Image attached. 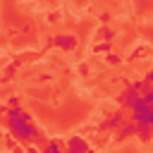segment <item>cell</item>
<instances>
[{"instance_id": "cell-5", "label": "cell", "mask_w": 153, "mask_h": 153, "mask_svg": "<svg viewBox=\"0 0 153 153\" xmlns=\"http://www.w3.org/2000/svg\"><path fill=\"white\" fill-rule=\"evenodd\" d=\"M55 45H60V48L69 50V48H74V45H76V38H74V36H57V38H55Z\"/></svg>"}, {"instance_id": "cell-2", "label": "cell", "mask_w": 153, "mask_h": 153, "mask_svg": "<svg viewBox=\"0 0 153 153\" xmlns=\"http://www.w3.org/2000/svg\"><path fill=\"white\" fill-rule=\"evenodd\" d=\"M131 122L134 124H153V108L148 105V103H143L141 98L134 103V108H131Z\"/></svg>"}, {"instance_id": "cell-4", "label": "cell", "mask_w": 153, "mask_h": 153, "mask_svg": "<svg viewBox=\"0 0 153 153\" xmlns=\"http://www.w3.org/2000/svg\"><path fill=\"white\" fill-rule=\"evenodd\" d=\"M120 100H122V103H124L127 108H134V103L139 100V93H136V91H134V88L129 86V88H127V91L122 93V98H120Z\"/></svg>"}, {"instance_id": "cell-8", "label": "cell", "mask_w": 153, "mask_h": 153, "mask_svg": "<svg viewBox=\"0 0 153 153\" xmlns=\"http://www.w3.org/2000/svg\"><path fill=\"white\" fill-rule=\"evenodd\" d=\"M136 134L141 139H151V124H136Z\"/></svg>"}, {"instance_id": "cell-10", "label": "cell", "mask_w": 153, "mask_h": 153, "mask_svg": "<svg viewBox=\"0 0 153 153\" xmlns=\"http://www.w3.org/2000/svg\"><path fill=\"white\" fill-rule=\"evenodd\" d=\"M139 98H141L143 103H148V105H151V103H153V91H151V88H143V93H141Z\"/></svg>"}, {"instance_id": "cell-11", "label": "cell", "mask_w": 153, "mask_h": 153, "mask_svg": "<svg viewBox=\"0 0 153 153\" xmlns=\"http://www.w3.org/2000/svg\"><path fill=\"white\" fill-rule=\"evenodd\" d=\"M131 88H134V91H141V88H146V81H134Z\"/></svg>"}, {"instance_id": "cell-7", "label": "cell", "mask_w": 153, "mask_h": 153, "mask_svg": "<svg viewBox=\"0 0 153 153\" xmlns=\"http://www.w3.org/2000/svg\"><path fill=\"white\" fill-rule=\"evenodd\" d=\"M131 134H136V124H134V122H129V124L120 127V131H117V136H120V139H127V136H131Z\"/></svg>"}, {"instance_id": "cell-14", "label": "cell", "mask_w": 153, "mask_h": 153, "mask_svg": "<svg viewBox=\"0 0 153 153\" xmlns=\"http://www.w3.org/2000/svg\"><path fill=\"white\" fill-rule=\"evenodd\" d=\"M14 153H24V151H19V148H17V151H14Z\"/></svg>"}, {"instance_id": "cell-13", "label": "cell", "mask_w": 153, "mask_h": 153, "mask_svg": "<svg viewBox=\"0 0 153 153\" xmlns=\"http://www.w3.org/2000/svg\"><path fill=\"white\" fill-rule=\"evenodd\" d=\"M26 153H41V151H38L36 146H29V148H26Z\"/></svg>"}, {"instance_id": "cell-9", "label": "cell", "mask_w": 153, "mask_h": 153, "mask_svg": "<svg viewBox=\"0 0 153 153\" xmlns=\"http://www.w3.org/2000/svg\"><path fill=\"white\" fill-rule=\"evenodd\" d=\"M41 153H62V151H60L57 141H50V143H45V148H43Z\"/></svg>"}, {"instance_id": "cell-1", "label": "cell", "mask_w": 153, "mask_h": 153, "mask_svg": "<svg viewBox=\"0 0 153 153\" xmlns=\"http://www.w3.org/2000/svg\"><path fill=\"white\" fill-rule=\"evenodd\" d=\"M7 127H10L12 136H14L17 141H24V143H29V141H33V139L38 136V129L31 124L29 115H26L22 108H12V110L7 112Z\"/></svg>"}, {"instance_id": "cell-3", "label": "cell", "mask_w": 153, "mask_h": 153, "mask_svg": "<svg viewBox=\"0 0 153 153\" xmlns=\"http://www.w3.org/2000/svg\"><path fill=\"white\" fill-rule=\"evenodd\" d=\"M86 151H88V143L81 136H72L67 141V153H86Z\"/></svg>"}, {"instance_id": "cell-12", "label": "cell", "mask_w": 153, "mask_h": 153, "mask_svg": "<svg viewBox=\"0 0 153 153\" xmlns=\"http://www.w3.org/2000/svg\"><path fill=\"white\" fill-rule=\"evenodd\" d=\"M108 62H110V65H117L120 57H117V55H108Z\"/></svg>"}, {"instance_id": "cell-6", "label": "cell", "mask_w": 153, "mask_h": 153, "mask_svg": "<svg viewBox=\"0 0 153 153\" xmlns=\"http://www.w3.org/2000/svg\"><path fill=\"white\" fill-rule=\"evenodd\" d=\"M122 120H124L122 115H112L103 122V129H117V127H122Z\"/></svg>"}]
</instances>
